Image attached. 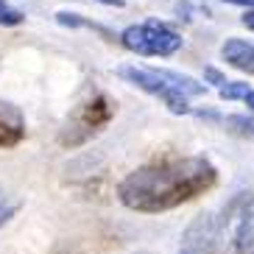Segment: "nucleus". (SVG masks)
<instances>
[{
	"label": "nucleus",
	"mask_w": 254,
	"mask_h": 254,
	"mask_svg": "<svg viewBox=\"0 0 254 254\" xmlns=\"http://www.w3.org/2000/svg\"><path fill=\"white\" fill-rule=\"evenodd\" d=\"M246 104H249V109H252V112H254V90H252V95L246 98Z\"/></svg>",
	"instance_id": "16"
},
{
	"label": "nucleus",
	"mask_w": 254,
	"mask_h": 254,
	"mask_svg": "<svg viewBox=\"0 0 254 254\" xmlns=\"http://www.w3.org/2000/svg\"><path fill=\"white\" fill-rule=\"evenodd\" d=\"M243 25H246L249 31H254V8H249L246 14H243Z\"/></svg>",
	"instance_id": "13"
},
{
	"label": "nucleus",
	"mask_w": 254,
	"mask_h": 254,
	"mask_svg": "<svg viewBox=\"0 0 254 254\" xmlns=\"http://www.w3.org/2000/svg\"><path fill=\"white\" fill-rule=\"evenodd\" d=\"M221 232H224V221L215 212H204V215L193 218V224L182 235L179 254H218L221 252Z\"/></svg>",
	"instance_id": "5"
},
{
	"label": "nucleus",
	"mask_w": 254,
	"mask_h": 254,
	"mask_svg": "<svg viewBox=\"0 0 254 254\" xmlns=\"http://www.w3.org/2000/svg\"><path fill=\"white\" fill-rule=\"evenodd\" d=\"M224 3H232V6H254V0H224Z\"/></svg>",
	"instance_id": "14"
},
{
	"label": "nucleus",
	"mask_w": 254,
	"mask_h": 254,
	"mask_svg": "<svg viewBox=\"0 0 254 254\" xmlns=\"http://www.w3.org/2000/svg\"><path fill=\"white\" fill-rule=\"evenodd\" d=\"M204 75H207V78H209V81H212V84H218V87H224V84H229V81H226V78H224V75L218 73V70H212V67H209V70H207V73H204Z\"/></svg>",
	"instance_id": "12"
},
{
	"label": "nucleus",
	"mask_w": 254,
	"mask_h": 254,
	"mask_svg": "<svg viewBox=\"0 0 254 254\" xmlns=\"http://www.w3.org/2000/svg\"><path fill=\"white\" fill-rule=\"evenodd\" d=\"M25 20L23 11H17V8L6 6L3 0H0V25H20Z\"/></svg>",
	"instance_id": "11"
},
{
	"label": "nucleus",
	"mask_w": 254,
	"mask_h": 254,
	"mask_svg": "<svg viewBox=\"0 0 254 254\" xmlns=\"http://www.w3.org/2000/svg\"><path fill=\"white\" fill-rule=\"evenodd\" d=\"M218 182L215 165L204 157H168L142 165L120 182L118 195L128 209L165 212L207 193Z\"/></svg>",
	"instance_id": "1"
},
{
	"label": "nucleus",
	"mask_w": 254,
	"mask_h": 254,
	"mask_svg": "<svg viewBox=\"0 0 254 254\" xmlns=\"http://www.w3.org/2000/svg\"><path fill=\"white\" fill-rule=\"evenodd\" d=\"M120 78H126L128 84H134L140 90L157 95L173 115H187V95H204V84L193 81L182 73L173 70H145V67H120L118 70Z\"/></svg>",
	"instance_id": "2"
},
{
	"label": "nucleus",
	"mask_w": 254,
	"mask_h": 254,
	"mask_svg": "<svg viewBox=\"0 0 254 254\" xmlns=\"http://www.w3.org/2000/svg\"><path fill=\"white\" fill-rule=\"evenodd\" d=\"M249 95H252V90L243 81H229L221 87V98H226V101H246Z\"/></svg>",
	"instance_id": "9"
},
{
	"label": "nucleus",
	"mask_w": 254,
	"mask_h": 254,
	"mask_svg": "<svg viewBox=\"0 0 254 254\" xmlns=\"http://www.w3.org/2000/svg\"><path fill=\"white\" fill-rule=\"evenodd\" d=\"M235 254H254V204L243 212L240 229L235 235Z\"/></svg>",
	"instance_id": "8"
},
{
	"label": "nucleus",
	"mask_w": 254,
	"mask_h": 254,
	"mask_svg": "<svg viewBox=\"0 0 254 254\" xmlns=\"http://www.w3.org/2000/svg\"><path fill=\"white\" fill-rule=\"evenodd\" d=\"M120 42L128 48V51L140 53V56H171L182 48V37L173 28L162 23H148L142 25H128L123 34H120Z\"/></svg>",
	"instance_id": "4"
},
{
	"label": "nucleus",
	"mask_w": 254,
	"mask_h": 254,
	"mask_svg": "<svg viewBox=\"0 0 254 254\" xmlns=\"http://www.w3.org/2000/svg\"><path fill=\"white\" fill-rule=\"evenodd\" d=\"M25 137L23 112L8 101H0V148H11Z\"/></svg>",
	"instance_id": "6"
},
{
	"label": "nucleus",
	"mask_w": 254,
	"mask_h": 254,
	"mask_svg": "<svg viewBox=\"0 0 254 254\" xmlns=\"http://www.w3.org/2000/svg\"><path fill=\"white\" fill-rule=\"evenodd\" d=\"M101 3H106V6H123V0H101Z\"/></svg>",
	"instance_id": "15"
},
{
	"label": "nucleus",
	"mask_w": 254,
	"mask_h": 254,
	"mask_svg": "<svg viewBox=\"0 0 254 254\" xmlns=\"http://www.w3.org/2000/svg\"><path fill=\"white\" fill-rule=\"evenodd\" d=\"M115 115V104L106 95H92L90 101H84L78 109L67 118V123L59 131V142L64 148H78L84 142H90L95 134H101L106 123Z\"/></svg>",
	"instance_id": "3"
},
{
	"label": "nucleus",
	"mask_w": 254,
	"mask_h": 254,
	"mask_svg": "<svg viewBox=\"0 0 254 254\" xmlns=\"http://www.w3.org/2000/svg\"><path fill=\"white\" fill-rule=\"evenodd\" d=\"M137 254H148V252H137Z\"/></svg>",
	"instance_id": "17"
},
{
	"label": "nucleus",
	"mask_w": 254,
	"mask_h": 254,
	"mask_svg": "<svg viewBox=\"0 0 254 254\" xmlns=\"http://www.w3.org/2000/svg\"><path fill=\"white\" fill-rule=\"evenodd\" d=\"M17 209H20V201H17V198H11V195L0 187V226L6 224V221L14 215Z\"/></svg>",
	"instance_id": "10"
},
{
	"label": "nucleus",
	"mask_w": 254,
	"mask_h": 254,
	"mask_svg": "<svg viewBox=\"0 0 254 254\" xmlns=\"http://www.w3.org/2000/svg\"><path fill=\"white\" fill-rule=\"evenodd\" d=\"M221 53H224V59L235 70L254 75V45H249L243 39H226V45L221 48Z\"/></svg>",
	"instance_id": "7"
}]
</instances>
